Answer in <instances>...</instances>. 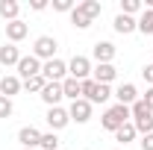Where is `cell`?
<instances>
[{
  "label": "cell",
  "instance_id": "6da1fadb",
  "mask_svg": "<svg viewBox=\"0 0 153 150\" xmlns=\"http://www.w3.org/2000/svg\"><path fill=\"white\" fill-rule=\"evenodd\" d=\"M133 115H130V106H121V103H115V106H109L106 112H103V118H100V124H103V130L109 132H118L127 121H130Z\"/></svg>",
  "mask_w": 153,
  "mask_h": 150
},
{
  "label": "cell",
  "instance_id": "7a4b0ae2",
  "mask_svg": "<svg viewBox=\"0 0 153 150\" xmlns=\"http://www.w3.org/2000/svg\"><path fill=\"white\" fill-rule=\"evenodd\" d=\"M82 97L88 103H106L112 97V91H109V85H100L94 79H82Z\"/></svg>",
  "mask_w": 153,
  "mask_h": 150
},
{
  "label": "cell",
  "instance_id": "3957f363",
  "mask_svg": "<svg viewBox=\"0 0 153 150\" xmlns=\"http://www.w3.org/2000/svg\"><path fill=\"white\" fill-rule=\"evenodd\" d=\"M65 74H68V65H65L62 59H50V62L41 65V76H44L47 82H62Z\"/></svg>",
  "mask_w": 153,
  "mask_h": 150
},
{
  "label": "cell",
  "instance_id": "277c9868",
  "mask_svg": "<svg viewBox=\"0 0 153 150\" xmlns=\"http://www.w3.org/2000/svg\"><path fill=\"white\" fill-rule=\"evenodd\" d=\"M56 38L53 36H41V38H36V44H33V56L38 59V62H41V59H47V62H50V59H53V53H56Z\"/></svg>",
  "mask_w": 153,
  "mask_h": 150
},
{
  "label": "cell",
  "instance_id": "5b68a950",
  "mask_svg": "<svg viewBox=\"0 0 153 150\" xmlns=\"http://www.w3.org/2000/svg\"><path fill=\"white\" fill-rule=\"evenodd\" d=\"M68 115H71V121H76V124H85V121L91 118V103H88L85 97H79V100H74V103H71Z\"/></svg>",
  "mask_w": 153,
  "mask_h": 150
},
{
  "label": "cell",
  "instance_id": "8992f818",
  "mask_svg": "<svg viewBox=\"0 0 153 150\" xmlns=\"http://www.w3.org/2000/svg\"><path fill=\"white\" fill-rule=\"evenodd\" d=\"M68 74L74 76V79H79V82L88 79V74H91V62H88L85 56H74L71 65H68Z\"/></svg>",
  "mask_w": 153,
  "mask_h": 150
},
{
  "label": "cell",
  "instance_id": "52a82bcc",
  "mask_svg": "<svg viewBox=\"0 0 153 150\" xmlns=\"http://www.w3.org/2000/svg\"><path fill=\"white\" fill-rule=\"evenodd\" d=\"M18 74H21V79L38 76V74H41V62H38L33 53H30V56H21V62H18Z\"/></svg>",
  "mask_w": 153,
  "mask_h": 150
},
{
  "label": "cell",
  "instance_id": "ba28073f",
  "mask_svg": "<svg viewBox=\"0 0 153 150\" xmlns=\"http://www.w3.org/2000/svg\"><path fill=\"white\" fill-rule=\"evenodd\" d=\"M68 121H71L68 109H62V106H50V109H47V124H50V130H62V127H68Z\"/></svg>",
  "mask_w": 153,
  "mask_h": 150
},
{
  "label": "cell",
  "instance_id": "9c48e42d",
  "mask_svg": "<svg viewBox=\"0 0 153 150\" xmlns=\"http://www.w3.org/2000/svg\"><path fill=\"white\" fill-rule=\"evenodd\" d=\"M65 97L62 91V82H47L44 88H41V100L47 103V106H59V100Z\"/></svg>",
  "mask_w": 153,
  "mask_h": 150
},
{
  "label": "cell",
  "instance_id": "30bf717a",
  "mask_svg": "<svg viewBox=\"0 0 153 150\" xmlns=\"http://www.w3.org/2000/svg\"><path fill=\"white\" fill-rule=\"evenodd\" d=\"M94 59H97V65H112L115 44H112V41H97V44H94Z\"/></svg>",
  "mask_w": 153,
  "mask_h": 150
},
{
  "label": "cell",
  "instance_id": "8fae6325",
  "mask_svg": "<svg viewBox=\"0 0 153 150\" xmlns=\"http://www.w3.org/2000/svg\"><path fill=\"white\" fill-rule=\"evenodd\" d=\"M115 97H118V103H121V106H133L135 100H138V91H135L133 82H124V85H118Z\"/></svg>",
  "mask_w": 153,
  "mask_h": 150
},
{
  "label": "cell",
  "instance_id": "7c38bea8",
  "mask_svg": "<svg viewBox=\"0 0 153 150\" xmlns=\"http://www.w3.org/2000/svg\"><path fill=\"white\" fill-rule=\"evenodd\" d=\"M18 141H21L27 150H33V147H38V144H41V132H38L36 127H24V130L18 132Z\"/></svg>",
  "mask_w": 153,
  "mask_h": 150
},
{
  "label": "cell",
  "instance_id": "4fadbf2b",
  "mask_svg": "<svg viewBox=\"0 0 153 150\" xmlns=\"http://www.w3.org/2000/svg\"><path fill=\"white\" fill-rule=\"evenodd\" d=\"M27 33H30V27L24 24V21H12V24H6V38L15 44V41H21V38H27Z\"/></svg>",
  "mask_w": 153,
  "mask_h": 150
},
{
  "label": "cell",
  "instance_id": "5bb4252c",
  "mask_svg": "<svg viewBox=\"0 0 153 150\" xmlns=\"http://www.w3.org/2000/svg\"><path fill=\"white\" fill-rule=\"evenodd\" d=\"M62 91H65V97H71V103H74V100L82 97V82L74 79V76H65L62 79Z\"/></svg>",
  "mask_w": 153,
  "mask_h": 150
},
{
  "label": "cell",
  "instance_id": "9a60e30c",
  "mask_svg": "<svg viewBox=\"0 0 153 150\" xmlns=\"http://www.w3.org/2000/svg\"><path fill=\"white\" fill-rule=\"evenodd\" d=\"M18 62H21V53H18V47H15V44L0 47V65H3V68H9V65H15V68H18Z\"/></svg>",
  "mask_w": 153,
  "mask_h": 150
},
{
  "label": "cell",
  "instance_id": "2e32d148",
  "mask_svg": "<svg viewBox=\"0 0 153 150\" xmlns=\"http://www.w3.org/2000/svg\"><path fill=\"white\" fill-rule=\"evenodd\" d=\"M115 76H118L115 65H97L94 68V82H100V85H109Z\"/></svg>",
  "mask_w": 153,
  "mask_h": 150
},
{
  "label": "cell",
  "instance_id": "e0dca14e",
  "mask_svg": "<svg viewBox=\"0 0 153 150\" xmlns=\"http://www.w3.org/2000/svg\"><path fill=\"white\" fill-rule=\"evenodd\" d=\"M21 85H24V82H21L18 76H3V79H0V94L12 100V94H18Z\"/></svg>",
  "mask_w": 153,
  "mask_h": 150
},
{
  "label": "cell",
  "instance_id": "ac0fdd59",
  "mask_svg": "<svg viewBox=\"0 0 153 150\" xmlns=\"http://www.w3.org/2000/svg\"><path fill=\"white\" fill-rule=\"evenodd\" d=\"M112 27H115V33H121V36H130L133 30H138V24H135V18H130V15H118Z\"/></svg>",
  "mask_w": 153,
  "mask_h": 150
},
{
  "label": "cell",
  "instance_id": "d6986e66",
  "mask_svg": "<svg viewBox=\"0 0 153 150\" xmlns=\"http://www.w3.org/2000/svg\"><path fill=\"white\" fill-rule=\"evenodd\" d=\"M18 12H21V6L15 0H0V18H6L12 24V21H18Z\"/></svg>",
  "mask_w": 153,
  "mask_h": 150
},
{
  "label": "cell",
  "instance_id": "ffe728a7",
  "mask_svg": "<svg viewBox=\"0 0 153 150\" xmlns=\"http://www.w3.org/2000/svg\"><path fill=\"white\" fill-rule=\"evenodd\" d=\"M76 9L82 12V15H88V18L94 21L100 12H103V6H100V0H82V3H76Z\"/></svg>",
  "mask_w": 153,
  "mask_h": 150
},
{
  "label": "cell",
  "instance_id": "44dd1931",
  "mask_svg": "<svg viewBox=\"0 0 153 150\" xmlns=\"http://www.w3.org/2000/svg\"><path fill=\"white\" fill-rule=\"evenodd\" d=\"M135 135H138V132H135V124H133V121H127V124H124V127H121V130L115 132V138H118V141H121V144H124V147H127V144H130V141H133Z\"/></svg>",
  "mask_w": 153,
  "mask_h": 150
},
{
  "label": "cell",
  "instance_id": "7402d4cb",
  "mask_svg": "<svg viewBox=\"0 0 153 150\" xmlns=\"http://www.w3.org/2000/svg\"><path fill=\"white\" fill-rule=\"evenodd\" d=\"M138 24V33H144V36H153V9H144V15L135 21Z\"/></svg>",
  "mask_w": 153,
  "mask_h": 150
},
{
  "label": "cell",
  "instance_id": "603a6c76",
  "mask_svg": "<svg viewBox=\"0 0 153 150\" xmlns=\"http://www.w3.org/2000/svg\"><path fill=\"white\" fill-rule=\"evenodd\" d=\"M130 115H133L135 121H141V118H150V109H147V103H144V100H135L133 106H130Z\"/></svg>",
  "mask_w": 153,
  "mask_h": 150
},
{
  "label": "cell",
  "instance_id": "cb8c5ba5",
  "mask_svg": "<svg viewBox=\"0 0 153 150\" xmlns=\"http://www.w3.org/2000/svg\"><path fill=\"white\" fill-rule=\"evenodd\" d=\"M71 24H74L76 30H88V27H91V18H88V15H82V12L74 6V12H71Z\"/></svg>",
  "mask_w": 153,
  "mask_h": 150
},
{
  "label": "cell",
  "instance_id": "d4e9b609",
  "mask_svg": "<svg viewBox=\"0 0 153 150\" xmlns=\"http://www.w3.org/2000/svg\"><path fill=\"white\" fill-rule=\"evenodd\" d=\"M44 85H47V79H44L41 74H38V76H30V79H24V88H27V91H36V94H41V88H44Z\"/></svg>",
  "mask_w": 153,
  "mask_h": 150
},
{
  "label": "cell",
  "instance_id": "484cf974",
  "mask_svg": "<svg viewBox=\"0 0 153 150\" xmlns=\"http://www.w3.org/2000/svg\"><path fill=\"white\" fill-rule=\"evenodd\" d=\"M41 150H56L59 147V138L56 132H41V144H38Z\"/></svg>",
  "mask_w": 153,
  "mask_h": 150
},
{
  "label": "cell",
  "instance_id": "4316f807",
  "mask_svg": "<svg viewBox=\"0 0 153 150\" xmlns=\"http://www.w3.org/2000/svg\"><path fill=\"white\" fill-rule=\"evenodd\" d=\"M138 9H141V0H121V15H130L133 18Z\"/></svg>",
  "mask_w": 153,
  "mask_h": 150
},
{
  "label": "cell",
  "instance_id": "83f0119b",
  "mask_svg": "<svg viewBox=\"0 0 153 150\" xmlns=\"http://www.w3.org/2000/svg\"><path fill=\"white\" fill-rule=\"evenodd\" d=\"M133 124H135V132L150 135V132H153V115H150V118H141V121H133Z\"/></svg>",
  "mask_w": 153,
  "mask_h": 150
},
{
  "label": "cell",
  "instance_id": "f1b7e54d",
  "mask_svg": "<svg viewBox=\"0 0 153 150\" xmlns=\"http://www.w3.org/2000/svg\"><path fill=\"white\" fill-rule=\"evenodd\" d=\"M56 12H74V0H53Z\"/></svg>",
  "mask_w": 153,
  "mask_h": 150
},
{
  "label": "cell",
  "instance_id": "f546056e",
  "mask_svg": "<svg viewBox=\"0 0 153 150\" xmlns=\"http://www.w3.org/2000/svg\"><path fill=\"white\" fill-rule=\"evenodd\" d=\"M9 115H12V100L0 94V118H9Z\"/></svg>",
  "mask_w": 153,
  "mask_h": 150
},
{
  "label": "cell",
  "instance_id": "4dcf8cb0",
  "mask_svg": "<svg viewBox=\"0 0 153 150\" xmlns=\"http://www.w3.org/2000/svg\"><path fill=\"white\" fill-rule=\"evenodd\" d=\"M141 150H153V132L150 135H141Z\"/></svg>",
  "mask_w": 153,
  "mask_h": 150
},
{
  "label": "cell",
  "instance_id": "1f68e13d",
  "mask_svg": "<svg viewBox=\"0 0 153 150\" xmlns=\"http://www.w3.org/2000/svg\"><path fill=\"white\" fill-rule=\"evenodd\" d=\"M141 76H144V79H147V82L153 85V62H150V65H144V71H141Z\"/></svg>",
  "mask_w": 153,
  "mask_h": 150
},
{
  "label": "cell",
  "instance_id": "d6a6232c",
  "mask_svg": "<svg viewBox=\"0 0 153 150\" xmlns=\"http://www.w3.org/2000/svg\"><path fill=\"white\" fill-rule=\"evenodd\" d=\"M141 100H144V103H147V109H150V112H153V85H150V88H147V94H144V97H141Z\"/></svg>",
  "mask_w": 153,
  "mask_h": 150
},
{
  "label": "cell",
  "instance_id": "836d02e7",
  "mask_svg": "<svg viewBox=\"0 0 153 150\" xmlns=\"http://www.w3.org/2000/svg\"><path fill=\"white\" fill-rule=\"evenodd\" d=\"M30 6H33V9H36V12H44V9H47V0H33V3H30Z\"/></svg>",
  "mask_w": 153,
  "mask_h": 150
},
{
  "label": "cell",
  "instance_id": "e575fe53",
  "mask_svg": "<svg viewBox=\"0 0 153 150\" xmlns=\"http://www.w3.org/2000/svg\"><path fill=\"white\" fill-rule=\"evenodd\" d=\"M21 150H27V147H21Z\"/></svg>",
  "mask_w": 153,
  "mask_h": 150
},
{
  "label": "cell",
  "instance_id": "d590c367",
  "mask_svg": "<svg viewBox=\"0 0 153 150\" xmlns=\"http://www.w3.org/2000/svg\"><path fill=\"white\" fill-rule=\"evenodd\" d=\"M118 150H124V147H118Z\"/></svg>",
  "mask_w": 153,
  "mask_h": 150
}]
</instances>
